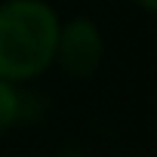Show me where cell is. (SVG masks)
I'll list each match as a JSON object with an SVG mask.
<instances>
[{
    "instance_id": "obj_4",
    "label": "cell",
    "mask_w": 157,
    "mask_h": 157,
    "mask_svg": "<svg viewBox=\"0 0 157 157\" xmlns=\"http://www.w3.org/2000/svg\"><path fill=\"white\" fill-rule=\"evenodd\" d=\"M132 3H139L145 13H154V10H157V0H132Z\"/></svg>"
},
{
    "instance_id": "obj_1",
    "label": "cell",
    "mask_w": 157,
    "mask_h": 157,
    "mask_svg": "<svg viewBox=\"0 0 157 157\" xmlns=\"http://www.w3.org/2000/svg\"><path fill=\"white\" fill-rule=\"evenodd\" d=\"M59 13L43 0L0 3V77L28 83L56 59Z\"/></svg>"
},
{
    "instance_id": "obj_2",
    "label": "cell",
    "mask_w": 157,
    "mask_h": 157,
    "mask_svg": "<svg viewBox=\"0 0 157 157\" xmlns=\"http://www.w3.org/2000/svg\"><path fill=\"white\" fill-rule=\"evenodd\" d=\"M105 56V40L102 31L93 19L77 16L65 25H59V40H56V59L62 71L71 77H90L99 71Z\"/></svg>"
},
{
    "instance_id": "obj_3",
    "label": "cell",
    "mask_w": 157,
    "mask_h": 157,
    "mask_svg": "<svg viewBox=\"0 0 157 157\" xmlns=\"http://www.w3.org/2000/svg\"><path fill=\"white\" fill-rule=\"evenodd\" d=\"M22 120H28V96L19 90V83L0 77V136L19 126Z\"/></svg>"
}]
</instances>
